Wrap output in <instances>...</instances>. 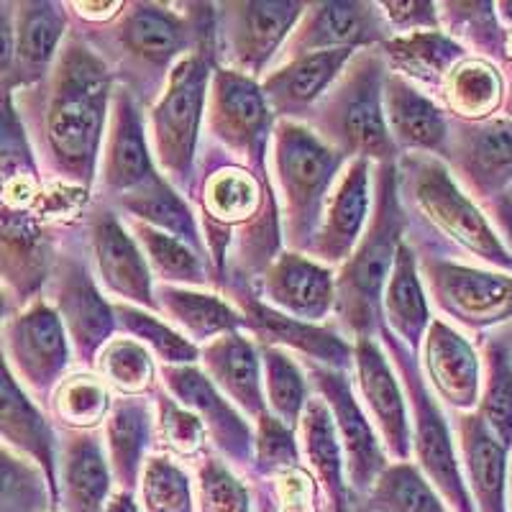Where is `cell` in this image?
Wrapping results in <instances>:
<instances>
[{
	"instance_id": "obj_39",
	"label": "cell",
	"mask_w": 512,
	"mask_h": 512,
	"mask_svg": "<svg viewBox=\"0 0 512 512\" xmlns=\"http://www.w3.org/2000/svg\"><path fill=\"white\" fill-rule=\"evenodd\" d=\"M482 382L477 415L487 431L510 451L512 448V328H497L482 344Z\"/></svg>"
},
{
	"instance_id": "obj_46",
	"label": "cell",
	"mask_w": 512,
	"mask_h": 512,
	"mask_svg": "<svg viewBox=\"0 0 512 512\" xmlns=\"http://www.w3.org/2000/svg\"><path fill=\"white\" fill-rule=\"evenodd\" d=\"M95 374L118 395H152L157 387V364L146 346L134 338L113 336L95 361Z\"/></svg>"
},
{
	"instance_id": "obj_34",
	"label": "cell",
	"mask_w": 512,
	"mask_h": 512,
	"mask_svg": "<svg viewBox=\"0 0 512 512\" xmlns=\"http://www.w3.org/2000/svg\"><path fill=\"white\" fill-rule=\"evenodd\" d=\"M456 433L474 512H507L510 451L487 431L477 413H456Z\"/></svg>"
},
{
	"instance_id": "obj_9",
	"label": "cell",
	"mask_w": 512,
	"mask_h": 512,
	"mask_svg": "<svg viewBox=\"0 0 512 512\" xmlns=\"http://www.w3.org/2000/svg\"><path fill=\"white\" fill-rule=\"evenodd\" d=\"M216 54L195 49L172 67L157 103L149 108V149L157 157L164 180L190 198L198 162L200 134L205 121V100Z\"/></svg>"
},
{
	"instance_id": "obj_44",
	"label": "cell",
	"mask_w": 512,
	"mask_h": 512,
	"mask_svg": "<svg viewBox=\"0 0 512 512\" xmlns=\"http://www.w3.org/2000/svg\"><path fill=\"white\" fill-rule=\"evenodd\" d=\"M441 93L459 121H484L500 108L502 77L484 59H461L443 80Z\"/></svg>"
},
{
	"instance_id": "obj_48",
	"label": "cell",
	"mask_w": 512,
	"mask_h": 512,
	"mask_svg": "<svg viewBox=\"0 0 512 512\" xmlns=\"http://www.w3.org/2000/svg\"><path fill=\"white\" fill-rule=\"evenodd\" d=\"M0 512H59L44 472L0 441Z\"/></svg>"
},
{
	"instance_id": "obj_51",
	"label": "cell",
	"mask_w": 512,
	"mask_h": 512,
	"mask_svg": "<svg viewBox=\"0 0 512 512\" xmlns=\"http://www.w3.org/2000/svg\"><path fill=\"white\" fill-rule=\"evenodd\" d=\"M154 408H157V441L162 448L182 459H198L203 451H208V433L205 425L195 413L182 408L175 397L164 390L162 384L154 387Z\"/></svg>"
},
{
	"instance_id": "obj_20",
	"label": "cell",
	"mask_w": 512,
	"mask_h": 512,
	"mask_svg": "<svg viewBox=\"0 0 512 512\" xmlns=\"http://www.w3.org/2000/svg\"><path fill=\"white\" fill-rule=\"evenodd\" d=\"M223 295L236 303V310L244 318V333L254 338L256 346L292 349L305 356L303 361H313L336 372H351L354 367V346L331 326L290 318L259 300L249 285H231Z\"/></svg>"
},
{
	"instance_id": "obj_52",
	"label": "cell",
	"mask_w": 512,
	"mask_h": 512,
	"mask_svg": "<svg viewBox=\"0 0 512 512\" xmlns=\"http://www.w3.org/2000/svg\"><path fill=\"white\" fill-rule=\"evenodd\" d=\"M300 464V446L297 433L287 428L277 415L267 413L256 420L254 431V469L249 479H269L297 469Z\"/></svg>"
},
{
	"instance_id": "obj_3",
	"label": "cell",
	"mask_w": 512,
	"mask_h": 512,
	"mask_svg": "<svg viewBox=\"0 0 512 512\" xmlns=\"http://www.w3.org/2000/svg\"><path fill=\"white\" fill-rule=\"evenodd\" d=\"M190 198L200 210L210 285L254 287L282 254V223L267 169L239 162L213 141H200Z\"/></svg>"
},
{
	"instance_id": "obj_14",
	"label": "cell",
	"mask_w": 512,
	"mask_h": 512,
	"mask_svg": "<svg viewBox=\"0 0 512 512\" xmlns=\"http://www.w3.org/2000/svg\"><path fill=\"white\" fill-rule=\"evenodd\" d=\"M274 116L262 85L226 67H213L205 100V134L223 152L254 169H267Z\"/></svg>"
},
{
	"instance_id": "obj_54",
	"label": "cell",
	"mask_w": 512,
	"mask_h": 512,
	"mask_svg": "<svg viewBox=\"0 0 512 512\" xmlns=\"http://www.w3.org/2000/svg\"><path fill=\"white\" fill-rule=\"evenodd\" d=\"M16 6L0 3V88H8L13 72V52H16ZM11 90V88H8Z\"/></svg>"
},
{
	"instance_id": "obj_27",
	"label": "cell",
	"mask_w": 512,
	"mask_h": 512,
	"mask_svg": "<svg viewBox=\"0 0 512 512\" xmlns=\"http://www.w3.org/2000/svg\"><path fill=\"white\" fill-rule=\"evenodd\" d=\"M113 474L98 431H57V497L64 512H103Z\"/></svg>"
},
{
	"instance_id": "obj_30",
	"label": "cell",
	"mask_w": 512,
	"mask_h": 512,
	"mask_svg": "<svg viewBox=\"0 0 512 512\" xmlns=\"http://www.w3.org/2000/svg\"><path fill=\"white\" fill-rule=\"evenodd\" d=\"M354 52H318L287 59L274 67L259 85L277 121H305L313 105L323 98Z\"/></svg>"
},
{
	"instance_id": "obj_6",
	"label": "cell",
	"mask_w": 512,
	"mask_h": 512,
	"mask_svg": "<svg viewBox=\"0 0 512 512\" xmlns=\"http://www.w3.org/2000/svg\"><path fill=\"white\" fill-rule=\"evenodd\" d=\"M397 192L415 239L433 233L479 262L512 272V254L441 159L418 152L400 154Z\"/></svg>"
},
{
	"instance_id": "obj_7",
	"label": "cell",
	"mask_w": 512,
	"mask_h": 512,
	"mask_svg": "<svg viewBox=\"0 0 512 512\" xmlns=\"http://www.w3.org/2000/svg\"><path fill=\"white\" fill-rule=\"evenodd\" d=\"M387 72V59L379 47L354 52L303 123L349 162H397L400 152L384 121L382 93Z\"/></svg>"
},
{
	"instance_id": "obj_1",
	"label": "cell",
	"mask_w": 512,
	"mask_h": 512,
	"mask_svg": "<svg viewBox=\"0 0 512 512\" xmlns=\"http://www.w3.org/2000/svg\"><path fill=\"white\" fill-rule=\"evenodd\" d=\"M116 82L80 31H67L52 70L13 93L34 157L49 182L93 198Z\"/></svg>"
},
{
	"instance_id": "obj_57",
	"label": "cell",
	"mask_w": 512,
	"mask_h": 512,
	"mask_svg": "<svg viewBox=\"0 0 512 512\" xmlns=\"http://www.w3.org/2000/svg\"><path fill=\"white\" fill-rule=\"evenodd\" d=\"M16 303H13V297H11V292L6 290V287L0 285V326H3V323H6L8 318H11L13 313H16Z\"/></svg>"
},
{
	"instance_id": "obj_4",
	"label": "cell",
	"mask_w": 512,
	"mask_h": 512,
	"mask_svg": "<svg viewBox=\"0 0 512 512\" xmlns=\"http://www.w3.org/2000/svg\"><path fill=\"white\" fill-rule=\"evenodd\" d=\"M190 11H169L159 3H123L105 24H75L88 47L103 59L113 82L144 108L162 95L167 77L195 49L216 54V8L190 3Z\"/></svg>"
},
{
	"instance_id": "obj_8",
	"label": "cell",
	"mask_w": 512,
	"mask_h": 512,
	"mask_svg": "<svg viewBox=\"0 0 512 512\" xmlns=\"http://www.w3.org/2000/svg\"><path fill=\"white\" fill-rule=\"evenodd\" d=\"M349 159L318 139L305 123L274 121L272 167L280 192L282 244L308 254L326 203Z\"/></svg>"
},
{
	"instance_id": "obj_36",
	"label": "cell",
	"mask_w": 512,
	"mask_h": 512,
	"mask_svg": "<svg viewBox=\"0 0 512 512\" xmlns=\"http://www.w3.org/2000/svg\"><path fill=\"white\" fill-rule=\"evenodd\" d=\"M303 438V454L308 472L313 474L320 495L326 497V512H349V487H346L344 451L336 436L331 413L318 395L305 402L297 431Z\"/></svg>"
},
{
	"instance_id": "obj_21",
	"label": "cell",
	"mask_w": 512,
	"mask_h": 512,
	"mask_svg": "<svg viewBox=\"0 0 512 512\" xmlns=\"http://www.w3.org/2000/svg\"><path fill=\"white\" fill-rule=\"evenodd\" d=\"M443 159L454 180L464 182L472 195L479 200L497 198L512 182V121H448Z\"/></svg>"
},
{
	"instance_id": "obj_13",
	"label": "cell",
	"mask_w": 512,
	"mask_h": 512,
	"mask_svg": "<svg viewBox=\"0 0 512 512\" xmlns=\"http://www.w3.org/2000/svg\"><path fill=\"white\" fill-rule=\"evenodd\" d=\"M0 344L11 372L47 413L49 400L72 361L70 338L47 297L41 295L18 308L0 326Z\"/></svg>"
},
{
	"instance_id": "obj_10",
	"label": "cell",
	"mask_w": 512,
	"mask_h": 512,
	"mask_svg": "<svg viewBox=\"0 0 512 512\" xmlns=\"http://www.w3.org/2000/svg\"><path fill=\"white\" fill-rule=\"evenodd\" d=\"M377 338L382 341L387 359L392 364L397 382L405 387V402L410 405V451L418 456V469L423 477L433 484L441 500L451 512H474L472 497L466 489L464 472H461L459 456H456L451 428L446 415L438 408L431 387L420 372L418 354L402 344L400 338L392 336L387 326H379Z\"/></svg>"
},
{
	"instance_id": "obj_50",
	"label": "cell",
	"mask_w": 512,
	"mask_h": 512,
	"mask_svg": "<svg viewBox=\"0 0 512 512\" xmlns=\"http://www.w3.org/2000/svg\"><path fill=\"white\" fill-rule=\"evenodd\" d=\"M198 512H251V495L244 479L213 451L195 459Z\"/></svg>"
},
{
	"instance_id": "obj_32",
	"label": "cell",
	"mask_w": 512,
	"mask_h": 512,
	"mask_svg": "<svg viewBox=\"0 0 512 512\" xmlns=\"http://www.w3.org/2000/svg\"><path fill=\"white\" fill-rule=\"evenodd\" d=\"M16 52H13V72L8 88L24 90L44 80L52 70L62 41L70 31V11L62 3L49 0H29L16 3Z\"/></svg>"
},
{
	"instance_id": "obj_17",
	"label": "cell",
	"mask_w": 512,
	"mask_h": 512,
	"mask_svg": "<svg viewBox=\"0 0 512 512\" xmlns=\"http://www.w3.org/2000/svg\"><path fill=\"white\" fill-rule=\"evenodd\" d=\"M82 231H85V246H88L103 290L149 313L157 310L152 269L116 210L103 200L93 198L85 210Z\"/></svg>"
},
{
	"instance_id": "obj_31",
	"label": "cell",
	"mask_w": 512,
	"mask_h": 512,
	"mask_svg": "<svg viewBox=\"0 0 512 512\" xmlns=\"http://www.w3.org/2000/svg\"><path fill=\"white\" fill-rule=\"evenodd\" d=\"M157 436V408L152 395H118L105 415V456L113 484L121 492L139 489L146 451Z\"/></svg>"
},
{
	"instance_id": "obj_40",
	"label": "cell",
	"mask_w": 512,
	"mask_h": 512,
	"mask_svg": "<svg viewBox=\"0 0 512 512\" xmlns=\"http://www.w3.org/2000/svg\"><path fill=\"white\" fill-rule=\"evenodd\" d=\"M387 70L405 80L423 82L428 88H441L448 72L464 59V47L441 31H415L392 36L382 47Z\"/></svg>"
},
{
	"instance_id": "obj_19",
	"label": "cell",
	"mask_w": 512,
	"mask_h": 512,
	"mask_svg": "<svg viewBox=\"0 0 512 512\" xmlns=\"http://www.w3.org/2000/svg\"><path fill=\"white\" fill-rule=\"evenodd\" d=\"M157 374L162 377V387L180 402L182 408L195 413L205 425L208 443L218 451L231 469H239L249 477L254 469V428L236 405L226 400L210 384V379L195 364L169 367L159 364Z\"/></svg>"
},
{
	"instance_id": "obj_5",
	"label": "cell",
	"mask_w": 512,
	"mask_h": 512,
	"mask_svg": "<svg viewBox=\"0 0 512 512\" xmlns=\"http://www.w3.org/2000/svg\"><path fill=\"white\" fill-rule=\"evenodd\" d=\"M372 210L359 244L336 274L333 323L346 341L377 338L382 326V292L390 280L397 246L405 241L408 218L397 192V162L372 164Z\"/></svg>"
},
{
	"instance_id": "obj_24",
	"label": "cell",
	"mask_w": 512,
	"mask_h": 512,
	"mask_svg": "<svg viewBox=\"0 0 512 512\" xmlns=\"http://www.w3.org/2000/svg\"><path fill=\"white\" fill-rule=\"evenodd\" d=\"M0 441L39 466L47 477L49 492L59 510L57 428L44 413V408L11 372L6 354H3V344H0Z\"/></svg>"
},
{
	"instance_id": "obj_45",
	"label": "cell",
	"mask_w": 512,
	"mask_h": 512,
	"mask_svg": "<svg viewBox=\"0 0 512 512\" xmlns=\"http://www.w3.org/2000/svg\"><path fill=\"white\" fill-rule=\"evenodd\" d=\"M262 354V372L264 387H267V410L282 420L287 428L297 431L300 418H303L305 402L310 400L308 377L305 369L287 354L285 349L274 346H259Z\"/></svg>"
},
{
	"instance_id": "obj_42",
	"label": "cell",
	"mask_w": 512,
	"mask_h": 512,
	"mask_svg": "<svg viewBox=\"0 0 512 512\" xmlns=\"http://www.w3.org/2000/svg\"><path fill=\"white\" fill-rule=\"evenodd\" d=\"M349 510L364 512H451L433 484L410 461H395L384 469L367 495Z\"/></svg>"
},
{
	"instance_id": "obj_35",
	"label": "cell",
	"mask_w": 512,
	"mask_h": 512,
	"mask_svg": "<svg viewBox=\"0 0 512 512\" xmlns=\"http://www.w3.org/2000/svg\"><path fill=\"white\" fill-rule=\"evenodd\" d=\"M108 205L116 213H123V218H134V221L146 223V226L157 228V231L169 233L172 239L182 241L195 254L203 256L205 267H208V254H205V241L203 233H200L198 218H195V210L190 208L187 198L177 187L164 180L159 169L149 180H144L139 187H134V190Z\"/></svg>"
},
{
	"instance_id": "obj_53",
	"label": "cell",
	"mask_w": 512,
	"mask_h": 512,
	"mask_svg": "<svg viewBox=\"0 0 512 512\" xmlns=\"http://www.w3.org/2000/svg\"><path fill=\"white\" fill-rule=\"evenodd\" d=\"M392 31L415 34V31H438V11L428 0H384L379 3Z\"/></svg>"
},
{
	"instance_id": "obj_18",
	"label": "cell",
	"mask_w": 512,
	"mask_h": 512,
	"mask_svg": "<svg viewBox=\"0 0 512 512\" xmlns=\"http://www.w3.org/2000/svg\"><path fill=\"white\" fill-rule=\"evenodd\" d=\"M392 29L379 3L367 0H326L308 3L303 18L282 47V62L318 52H359L382 47Z\"/></svg>"
},
{
	"instance_id": "obj_59",
	"label": "cell",
	"mask_w": 512,
	"mask_h": 512,
	"mask_svg": "<svg viewBox=\"0 0 512 512\" xmlns=\"http://www.w3.org/2000/svg\"><path fill=\"white\" fill-rule=\"evenodd\" d=\"M349 512H364V510H349Z\"/></svg>"
},
{
	"instance_id": "obj_26",
	"label": "cell",
	"mask_w": 512,
	"mask_h": 512,
	"mask_svg": "<svg viewBox=\"0 0 512 512\" xmlns=\"http://www.w3.org/2000/svg\"><path fill=\"white\" fill-rule=\"evenodd\" d=\"M264 303L295 320L315 323L331 318L336 300V272L310 256L282 251L256 282Z\"/></svg>"
},
{
	"instance_id": "obj_22",
	"label": "cell",
	"mask_w": 512,
	"mask_h": 512,
	"mask_svg": "<svg viewBox=\"0 0 512 512\" xmlns=\"http://www.w3.org/2000/svg\"><path fill=\"white\" fill-rule=\"evenodd\" d=\"M103 141L95 198L113 203L157 172L152 149H149V136H146L144 105L121 85L113 88Z\"/></svg>"
},
{
	"instance_id": "obj_16",
	"label": "cell",
	"mask_w": 512,
	"mask_h": 512,
	"mask_svg": "<svg viewBox=\"0 0 512 512\" xmlns=\"http://www.w3.org/2000/svg\"><path fill=\"white\" fill-rule=\"evenodd\" d=\"M418 272L443 315L464 328L500 326L512 318V274L484 272L448 256L415 254Z\"/></svg>"
},
{
	"instance_id": "obj_37",
	"label": "cell",
	"mask_w": 512,
	"mask_h": 512,
	"mask_svg": "<svg viewBox=\"0 0 512 512\" xmlns=\"http://www.w3.org/2000/svg\"><path fill=\"white\" fill-rule=\"evenodd\" d=\"M382 320L392 336L400 338L413 354H418L433 318L418 272V256L408 241L397 246L390 280L384 285Z\"/></svg>"
},
{
	"instance_id": "obj_29",
	"label": "cell",
	"mask_w": 512,
	"mask_h": 512,
	"mask_svg": "<svg viewBox=\"0 0 512 512\" xmlns=\"http://www.w3.org/2000/svg\"><path fill=\"white\" fill-rule=\"evenodd\" d=\"M200 372L244 413L246 420H259L267 413L262 382V354L254 338L244 331L223 333L200 349Z\"/></svg>"
},
{
	"instance_id": "obj_55",
	"label": "cell",
	"mask_w": 512,
	"mask_h": 512,
	"mask_svg": "<svg viewBox=\"0 0 512 512\" xmlns=\"http://www.w3.org/2000/svg\"><path fill=\"white\" fill-rule=\"evenodd\" d=\"M487 208H489V216L495 221L497 226V236H502V244L505 249L512 254V195L510 192H502L497 198L487 200Z\"/></svg>"
},
{
	"instance_id": "obj_47",
	"label": "cell",
	"mask_w": 512,
	"mask_h": 512,
	"mask_svg": "<svg viewBox=\"0 0 512 512\" xmlns=\"http://www.w3.org/2000/svg\"><path fill=\"white\" fill-rule=\"evenodd\" d=\"M113 318H116L118 331L139 341L141 346H149L162 364L185 367V364H195L200 359V346L187 341L177 328L164 323L162 318L152 315L149 310L126 303H113Z\"/></svg>"
},
{
	"instance_id": "obj_33",
	"label": "cell",
	"mask_w": 512,
	"mask_h": 512,
	"mask_svg": "<svg viewBox=\"0 0 512 512\" xmlns=\"http://www.w3.org/2000/svg\"><path fill=\"white\" fill-rule=\"evenodd\" d=\"M384 121L390 128L400 154H441L446 152L448 118L428 95L420 93L413 82L387 72L384 77Z\"/></svg>"
},
{
	"instance_id": "obj_2",
	"label": "cell",
	"mask_w": 512,
	"mask_h": 512,
	"mask_svg": "<svg viewBox=\"0 0 512 512\" xmlns=\"http://www.w3.org/2000/svg\"><path fill=\"white\" fill-rule=\"evenodd\" d=\"M90 200L44 177L13 90L0 88V285L16 308L44 295L59 244L82 226Z\"/></svg>"
},
{
	"instance_id": "obj_12",
	"label": "cell",
	"mask_w": 512,
	"mask_h": 512,
	"mask_svg": "<svg viewBox=\"0 0 512 512\" xmlns=\"http://www.w3.org/2000/svg\"><path fill=\"white\" fill-rule=\"evenodd\" d=\"M300 0H233L216 8V62L259 82L303 18Z\"/></svg>"
},
{
	"instance_id": "obj_49",
	"label": "cell",
	"mask_w": 512,
	"mask_h": 512,
	"mask_svg": "<svg viewBox=\"0 0 512 512\" xmlns=\"http://www.w3.org/2000/svg\"><path fill=\"white\" fill-rule=\"evenodd\" d=\"M141 512H195V489L185 466L167 454L146 456L139 479Z\"/></svg>"
},
{
	"instance_id": "obj_11",
	"label": "cell",
	"mask_w": 512,
	"mask_h": 512,
	"mask_svg": "<svg viewBox=\"0 0 512 512\" xmlns=\"http://www.w3.org/2000/svg\"><path fill=\"white\" fill-rule=\"evenodd\" d=\"M44 295L52 297L49 305L62 318L75 361L85 372H93L100 351L116 336L118 328L113 303L105 300L95 282L82 226L67 233L59 244Z\"/></svg>"
},
{
	"instance_id": "obj_41",
	"label": "cell",
	"mask_w": 512,
	"mask_h": 512,
	"mask_svg": "<svg viewBox=\"0 0 512 512\" xmlns=\"http://www.w3.org/2000/svg\"><path fill=\"white\" fill-rule=\"evenodd\" d=\"M128 233L134 236L144 254L146 264L152 269V277L159 280V285H175V287H198L210 285L208 267H205L203 256H198L190 246L182 241L172 239L169 233L157 231V228L146 226V223L134 221V218H123Z\"/></svg>"
},
{
	"instance_id": "obj_38",
	"label": "cell",
	"mask_w": 512,
	"mask_h": 512,
	"mask_svg": "<svg viewBox=\"0 0 512 512\" xmlns=\"http://www.w3.org/2000/svg\"><path fill=\"white\" fill-rule=\"evenodd\" d=\"M157 313L172 323L192 344H210L223 333L244 331V318L223 295L200 292L192 287H154Z\"/></svg>"
},
{
	"instance_id": "obj_25",
	"label": "cell",
	"mask_w": 512,
	"mask_h": 512,
	"mask_svg": "<svg viewBox=\"0 0 512 512\" xmlns=\"http://www.w3.org/2000/svg\"><path fill=\"white\" fill-rule=\"evenodd\" d=\"M351 346H354L356 384L364 405L377 423L384 451L395 461H410L408 402L392 372L390 359L377 338H356Z\"/></svg>"
},
{
	"instance_id": "obj_56",
	"label": "cell",
	"mask_w": 512,
	"mask_h": 512,
	"mask_svg": "<svg viewBox=\"0 0 512 512\" xmlns=\"http://www.w3.org/2000/svg\"><path fill=\"white\" fill-rule=\"evenodd\" d=\"M103 512H141L139 502H136V495L134 492H113L111 497H108V502H105Z\"/></svg>"
},
{
	"instance_id": "obj_58",
	"label": "cell",
	"mask_w": 512,
	"mask_h": 512,
	"mask_svg": "<svg viewBox=\"0 0 512 512\" xmlns=\"http://www.w3.org/2000/svg\"><path fill=\"white\" fill-rule=\"evenodd\" d=\"M507 512H512V469L510 479H507Z\"/></svg>"
},
{
	"instance_id": "obj_15",
	"label": "cell",
	"mask_w": 512,
	"mask_h": 512,
	"mask_svg": "<svg viewBox=\"0 0 512 512\" xmlns=\"http://www.w3.org/2000/svg\"><path fill=\"white\" fill-rule=\"evenodd\" d=\"M305 377L315 390V395L326 402L331 413L336 436L344 451L346 487H349V507L356 505L367 495L379 474L390 466V456L384 451L382 441L374 433L367 413L359 405L351 387L349 372H336V369L320 367L313 361H303Z\"/></svg>"
},
{
	"instance_id": "obj_28",
	"label": "cell",
	"mask_w": 512,
	"mask_h": 512,
	"mask_svg": "<svg viewBox=\"0 0 512 512\" xmlns=\"http://www.w3.org/2000/svg\"><path fill=\"white\" fill-rule=\"evenodd\" d=\"M423 367L425 382L448 408L456 413H469L479 402V382L482 367L474 346L451 328L446 320H431L423 338Z\"/></svg>"
},
{
	"instance_id": "obj_23",
	"label": "cell",
	"mask_w": 512,
	"mask_h": 512,
	"mask_svg": "<svg viewBox=\"0 0 512 512\" xmlns=\"http://www.w3.org/2000/svg\"><path fill=\"white\" fill-rule=\"evenodd\" d=\"M369 210H372V162L351 159L333 187L323 221L305 256L328 269L341 267L367 228Z\"/></svg>"
},
{
	"instance_id": "obj_43",
	"label": "cell",
	"mask_w": 512,
	"mask_h": 512,
	"mask_svg": "<svg viewBox=\"0 0 512 512\" xmlns=\"http://www.w3.org/2000/svg\"><path fill=\"white\" fill-rule=\"evenodd\" d=\"M111 410V390L95 372L64 374L57 384L47 415L57 431H98Z\"/></svg>"
}]
</instances>
